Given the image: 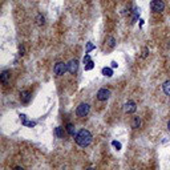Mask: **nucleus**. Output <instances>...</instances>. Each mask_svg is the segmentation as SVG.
Listing matches in <instances>:
<instances>
[{
    "label": "nucleus",
    "mask_w": 170,
    "mask_h": 170,
    "mask_svg": "<svg viewBox=\"0 0 170 170\" xmlns=\"http://www.w3.org/2000/svg\"><path fill=\"white\" fill-rule=\"evenodd\" d=\"M75 141L78 146L86 147L88 145L92 142V134H90V131L86 130V129H81V130L75 136Z\"/></svg>",
    "instance_id": "nucleus-1"
},
{
    "label": "nucleus",
    "mask_w": 170,
    "mask_h": 170,
    "mask_svg": "<svg viewBox=\"0 0 170 170\" xmlns=\"http://www.w3.org/2000/svg\"><path fill=\"white\" fill-rule=\"evenodd\" d=\"M89 110H90L89 104L81 102L80 105L77 106V109H76V114H77L78 117H81V118H84V117H86L88 114H89Z\"/></svg>",
    "instance_id": "nucleus-2"
},
{
    "label": "nucleus",
    "mask_w": 170,
    "mask_h": 170,
    "mask_svg": "<svg viewBox=\"0 0 170 170\" xmlns=\"http://www.w3.org/2000/svg\"><path fill=\"white\" fill-rule=\"evenodd\" d=\"M67 70H68V64H65V62H62V61L56 62V64H54V67H53V72H54V75H56V76L65 75V72H67Z\"/></svg>",
    "instance_id": "nucleus-3"
},
{
    "label": "nucleus",
    "mask_w": 170,
    "mask_h": 170,
    "mask_svg": "<svg viewBox=\"0 0 170 170\" xmlns=\"http://www.w3.org/2000/svg\"><path fill=\"white\" fill-rule=\"evenodd\" d=\"M150 7H152V11L153 12H162L163 9H165V3L162 1V0H153L152 4H150Z\"/></svg>",
    "instance_id": "nucleus-4"
},
{
    "label": "nucleus",
    "mask_w": 170,
    "mask_h": 170,
    "mask_svg": "<svg viewBox=\"0 0 170 170\" xmlns=\"http://www.w3.org/2000/svg\"><path fill=\"white\" fill-rule=\"evenodd\" d=\"M110 96V90L106 89V88H101L97 92V100L98 101H106Z\"/></svg>",
    "instance_id": "nucleus-5"
},
{
    "label": "nucleus",
    "mask_w": 170,
    "mask_h": 170,
    "mask_svg": "<svg viewBox=\"0 0 170 170\" xmlns=\"http://www.w3.org/2000/svg\"><path fill=\"white\" fill-rule=\"evenodd\" d=\"M68 70H69V73H72V75H76L78 70V61L76 59L70 60L69 62H68Z\"/></svg>",
    "instance_id": "nucleus-6"
},
{
    "label": "nucleus",
    "mask_w": 170,
    "mask_h": 170,
    "mask_svg": "<svg viewBox=\"0 0 170 170\" xmlns=\"http://www.w3.org/2000/svg\"><path fill=\"white\" fill-rule=\"evenodd\" d=\"M136 109H137V106H136V102H134V101H128V102H125V105H124V112L125 113H128V114L134 113Z\"/></svg>",
    "instance_id": "nucleus-7"
},
{
    "label": "nucleus",
    "mask_w": 170,
    "mask_h": 170,
    "mask_svg": "<svg viewBox=\"0 0 170 170\" xmlns=\"http://www.w3.org/2000/svg\"><path fill=\"white\" fill-rule=\"evenodd\" d=\"M32 98V93L29 92V90H23V92H20V101L23 104H28L29 101H31Z\"/></svg>",
    "instance_id": "nucleus-8"
},
{
    "label": "nucleus",
    "mask_w": 170,
    "mask_h": 170,
    "mask_svg": "<svg viewBox=\"0 0 170 170\" xmlns=\"http://www.w3.org/2000/svg\"><path fill=\"white\" fill-rule=\"evenodd\" d=\"M9 78H11L9 70H3L1 75H0V80H1V84H3V85H7L8 81H9Z\"/></svg>",
    "instance_id": "nucleus-9"
},
{
    "label": "nucleus",
    "mask_w": 170,
    "mask_h": 170,
    "mask_svg": "<svg viewBox=\"0 0 170 170\" xmlns=\"http://www.w3.org/2000/svg\"><path fill=\"white\" fill-rule=\"evenodd\" d=\"M20 120H21V122H23V125H25V126L32 128V126H35V125H36V122H35V121H28L25 114H20Z\"/></svg>",
    "instance_id": "nucleus-10"
},
{
    "label": "nucleus",
    "mask_w": 170,
    "mask_h": 170,
    "mask_svg": "<svg viewBox=\"0 0 170 170\" xmlns=\"http://www.w3.org/2000/svg\"><path fill=\"white\" fill-rule=\"evenodd\" d=\"M141 126V118L138 116H134L133 117V121H131V128L133 129H138Z\"/></svg>",
    "instance_id": "nucleus-11"
},
{
    "label": "nucleus",
    "mask_w": 170,
    "mask_h": 170,
    "mask_svg": "<svg viewBox=\"0 0 170 170\" xmlns=\"http://www.w3.org/2000/svg\"><path fill=\"white\" fill-rule=\"evenodd\" d=\"M54 136H56L57 138H64V136H65L64 129H62L61 126H57L56 129H54Z\"/></svg>",
    "instance_id": "nucleus-12"
},
{
    "label": "nucleus",
    "mask_w": 170,
    "mask_h": 170,
    "mask_svg": "<svg viewBox=\"0 0 170 170\" xmlns=\"http://www.w3.org/2000/svg\"><path fill=\"white\" fill-rule=\"evenodd\" d=\"M162 89H163V92H165V94L170 96V80H168V81H165V83H163Z\"/></svg>",
    "instance_id": "nucleus-13"
},
{
    "label": "nucleus",
    "mask_w": 170,
    "mask_h": 170,
    "mask_svg": "<svg viewBox=\"0 0 170 170\" xmlns=\"http://www.w3.org/2000/svg\"><path fill=\"white\" fill-rule=\"evenodd\" d=\"M67 131H68V134H69V136L75 137V131H76L75 125H73V124H68L67 125Z\"/></svg>",
    "instance_id": "nucleus-14"
},
{
    "label": "nucleus",
    "mask_w": 170,
    "mask_h": 170,
    "mask_svg": "<svg viewBox=\"0 0 170 170\" xmlns=\"http://www.w3.org/2000/svg\"><path fill=\"white\" fill-rule=\"evenodd\" d=\"M36 23H37V25H40V27L45 24V17H44L41 13H39V15H37V17H36Z\"/></svg>",
    "instance_id": "nucleus-15"
},
{
    "label": "nucleus",
    "mask_w": 170,
    "mask_h": 170,
    "mask_svg": "<svg viewBox=\"0 0 170 170\" xmlns=\"http://www.w3.org/2000/svg\"><path fill=\"white\" fill-rule=\"evenodd\" d=\"M102 75H104V76H108V77H110V76L113 75V70H112V68L105 67V68H102Z\"/></svg>",
    "instance_id": "nucleus-16"
},
{
    "label": "nucleus",
    "mask_w": 170,
    "mask_h": 170,
    "mask_svg": "<svg viewBox=\"0 0 170 170\" xmlns=\"http://www.w3.org/2000/svg\"><path fill=\"white\" fill-rule=\"evenodd\" d=\"M106 44H108V46L109 48H113L114 45H116V40H114V37H108V39H106Z\"/></svg>",
    "instance_id": "nucleus-17"
},
{
    "label": "nucleus",
    "mask_w": 170,
    "mask_h": 170,
    "mask_svg": "<svg viewBox=\"0 0 170 170\" xmlns=\"http://www.w3.org/2000/svg\"><path fill=\"white\" fill-rule=\"evenodd\" d=\"M139 16V8H134V12H133V19H131V23H134V21L137 20V17Z\"/></svg>",
    "instance_id": "nucleus-18"
},
{
    "label": "nucleus",
    "mask_w": 170,
    "mask_h": 170,
    "mask_svg": "<svg viewBox=\"0 0 170 170\" xmlns=\"http://www.w3.org/2000/svg\"><path fill=\"white\" fill-rule=\"evenodd\" d=\"M93 67H94V62H93V61L88 62V64L85 65V70H90V69H93Z\"/></svg>",
    "instance_id": "nucleus-19"
},
{
    "label": "nucleus",
    "mask_w": 170,
    "mask_h": 170,
    "mask_svg": "<svg viewBox=\"0 0 170 170\" xmlns=\"http://www.w3.org/2000/svg\"><path fill=\"white\" fill-rule=\"evenodd\" d=\"M92 49H94V45H93L92 43H88V44H86V53H89Z\"/></svg>",
    "instance_id": "nucleus-20"
},
{
    "label": "nucleus",
    "mask_w": 170,
    "mask_h": 170,
    "mask_svg": "<svg viewBox=\"0 0 170 170\" xmlns=\"http://www.w3.org/2000/svg\"><path fill=\"white\" fill-rule=\"evenodd\" d=\"M112 145H113V146L116 147L117 150H120V149H121V144H120V142H117V141H113V142H112Z\"/></svg>",
    "instance_id": "nucleus-21"
},
{
    "label": "nucleus",
    "mask_w": 170,
    "mask_h": 170,
    "mask_svg": "<svg viewBox=\"0 0 170 170\" xmlns=\"http://www.w3.org/2000/svg\"><path fill=\"white\" fill-rule=\"evenodd\" d=\"M90 61H92V60H90V56H89V54H85V57H84V64L85 65H86L88 64V62H90Z\"/></svg>",
    "instance_id": "nucleus-22"
},
{
    "label": "nucleus",
    "mask_w": 170,
    "mask_h": 170,
    "mask_svg": "<svg viewBox=\"0 0 170 170\" xmlns=\"http://www.w3.org/2000/svg\"><path fill=\"white\" fill-rule=\"evenodd\" d=\"M24 52H25V48H24V45H20V48H19V54H20V56H24Z\"/></svg>",
    "instance_id": "nucleus-23"
},
{
    "label": "nucleus",
    "mask_w": 170,
    "mask_h": 170,
    "mask_svg": "<svg viewBox=\"0 0 170 170\" xmlns=\"http://www.w3.org/2000/svg\"><path fill=\"white\" fill-rule=\"evenodd\" d=\"M147 53H149V49H147V48H145V49H144V54H142V57H144V59H145V57L147 56Z\"/></svg>",
    "instance_id": "nucleus-24"
},
{
    "label": "nucleus",
    "mask_w": 170,
    "mask_h": 170,
    "mask_svg": "<svg viewBox=\"0 0 170 170\" xmlns=\"http://www.w3.org/2000/svg\"><path fill=\"white\" fill-rule=\"evenodd\" d=\"M117 67H118V64L116 61H112V68H117Z\"/></svg>",
    "instance_id": "nucleus-25"
},
{
    "label": "nucleus",
    "mask_w": 170,
    "mask_h": 170,
    "mask_svg": "<svg viewBox=\"0 0 170 170\" xmlns=\"http://www.w3.org/2000/svg\"><path fill=\"white\" fill-rule=\"evenodd\" d=\"M168 129H169V130H170V121L168 122Z\"/></svg>",
    "instance_id": "nucleus-26"
}]
</instances>
